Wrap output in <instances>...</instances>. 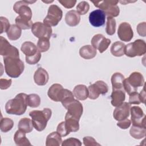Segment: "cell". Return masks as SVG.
Wrapping results in <instances>:
<instances>
[{
    "mask_svg": "<svg viewBox=\"0 0 146 146\" xmlns=\"http://www.w3.org/2000/svg\"><path fill=\"white\" fill-rule=\"evenodd\" d=\"M3 62L5 72L11 78H18L24 71V63L18 58L3 57Z\"/></svg>",
    "mask_w": 146,
    "mask_h": 146,
    "instance_id": "obj_3",
    "label": "cell"
},
{
    "mask_svg": "<svg viewBox=\"0 0 146 146\" xmlns=\"http://www.w3.org/2000/svg\"><path fill=\"white\" fill-rule=\"evenodd\" d=\"M14 140L16 145L19 146L31 145L29 139L26 136V133L21 130H17L14 136Z\"/></svg>",
    "mask_w": 146,
    "mask_h": 146,
    "instance_id": "obj_25",
    "label": "cell"
},
{
    "mask_svg": "<svg viewBox=\"0 0 146 146\" xmlns=\"http://www.w3.org/2000/svg\"><path fill=\"white\" fill-rule=\"evenodd\" d=\"M80 21V16L75 10H71L67 12L65 15V22L70 26H77Z\"/></svg>",
    "mask_w": 146,
    "mask_h": 146,
    "instance_id": "obj_21",
    "label": "cell"
},
{
    "mask_svg": "<svg viewBox=\"0 0 146 146\" xmlns=\"http://www.w3.org/2000/svg\"><path fill=\"white\" fill-rule=\"evenodd\" d=\"M65 108L67 110L68 113L78 119H80L83 114V106L79 100L76 99L70 103Z\"/></svg>",
    "mask_w": 146,
    "mask_h": 146,
    "instance_id": "obj_15",
    "label": "cell"
},
{
    "mask_svg": "<svg viewBox=\"0 0 146 146\" xmlns=\"http://www.w3.org/2000/svg\"><path fill=\"white\" fill-rule=\"evenodd\" d=\"M15 22L16 25L22 30L31 29V27L33 25L31 19L20 15H18L16 17Z\"/></svg>",
    "mask_w": 146,
    "mask_h": 146,
    "instance_id": "obj_28",
    "label": "cell"
},
{
    "mask_svg": "<svg viewBox=\"0 0 146 146\" xmlns=\"http://www.w3.org/2000/svg\"><path fill=\"white\" fill-rule=\"evenodd\" d=\"M124 79V76L121 73H114L112 75L111 79L112 85V89H124L123 83Z\"/></svg>",
    "mask_w": 146,
    "mask_h": 146,
    "instance_id": "obj_29",
    "label": "cell"
},
{
    "mask_svg": "<svg viewBox=\"0 0 146 146\" xmlns=\"http://www.w3.org/2000/svg\"><path fill=\"white\" fill-rule=\"evenodd\" d=\"M21 50L26 55V58H30L34 56L39 51L37 46L34 43L30 41H26L23 43Z\"/></svg>",
    "mask_w": 146,
    "mask_h": 146,
    "instance_id": "obj_19",
    "label": "cell"
},
{
    "mask_svg": "<svg viewBox=\"0 0 146 146\" xmlns=\"http://www.w3.org/2000/svg\"><path fill=\"white\" fill-rule=\"evenodd\" d=\"M74 95L73 93L67 89H63L61 96L60 102L63 106L66 108V106L74 100Z\"/></svg>",
    "mask_w": 146,
    "mask_h": 146,
    "instance_id": "obj_33",
    "label": "cell"
},
{
    "mask_svg": "<svg viewBox=\"0 0 146 146\" xmlns=\"http://www.w3.org/2000/svg\"><path fill=\"white\" fill-rule=\"evenodd\" d=\"M12 80L11 79H0V88L1 90H6L9 88L11 84Z\"/></svg>",
    "mask_w": 146,
    "mask_h": 146,
    "instance_id": "obj_51",
    "label": "cell"
},
{
    "mask_svg": "<svg viewBox=\"0 0 146 146\" xmlns=\"http://www.w3.org/2000/svg\"><path fill=\"white\" fill-rule=\"evenodd\" d=\"M107 23L106 27V33L109 35H112L116 31V21L112 17H107Z\"/></svg>",
    "mask_w": 146,
    "mask_h": 146,
    "instance_id": "obj_36",
    "label": "cell"
},
{
    "mask_svg": "<svg viewBox=\"0 0 146 146\" xmlns=\"http://www.w3.org/2000/svg\"><path fill=\"white\" fill-rule=\"evenodd\" d=\"M141 103L139 94L136 91L131 93L129 97V103L130 104H139Z\"/></svg>",
    "mask_w": 146,
    "mask_h": 146,
    "instance_id": "obj_43",
    "label": "cell"
},
{
    "mask_svg": "<svg viewBox=\"0 0 146 146\" xmlns=\"http://www.w3.org/2000/svg\"><path fill=\"white\" fill-rule=\"evenodd\" d=\"M125 44L121 42H114L110 48L111 54L117 57L121 56L125 54Z\"/></svg>",
    "mask_w": 146,
    "mask_h": 146,
    "instance_id": "obj_27",
    "label": "cell"
},
{
    "mask_svg": "<svg viewBox=\"0 0 146 146\" xmlns=\"http://www.w3.org/2000/svg\"><path fill=\"white\" fill-rule=\"evenodd\" d=\"M130 135L136 139H141L145 136L146 128L132 125L129 130Z\"/></svg>",
    "mask_w": 146,
    "mask_h": 146,
    "instance_id": "obj_32",
    "label": "cell"
},
{
    "mask_svg": "<svg viewBox=\"0 0 146 146\" xmlns=\"http://www.w3.org/2000/svg\"><path fill=\"white\" fill-rule=\"evenodd\" d=\"M0 54L3 57L19 58V52L17 48L12 46L4 37L0 36Z\"/></svg>",
    "mask_w": 146,
    "mask_h": 146,
    "instance_id": "obj_8",
    "label": "cell"
},
{
    "mask_svg": "<svg viewBox=\"0 0 146 146\" xmlns=\"http://www.w3.org/2000/svg\"><path fill=\"white\" fill-rule=\"evenodd\" d=\"M128 83L134 88L141 87L144 84V79L143 75L139 72H133L127 78Z\"/></svg>",
    "mask_w": 146,
    "mask_h": 146,
    "instance_id": "obj_20",
    "label": "cell"
},
{
    "mask_svg": "<svg viewBox=\"0 0 146 146\" xmlns=\"http://www.w3.org/2000/svg\"><path fill=\"white\" fill-rule=\"evenodd\" d=\"M62 136L57 132H52L47 136L46 145L59 146L62 145Z\"/></svg>",
    "mask_w": 146,
    "mask_h": 146,
    "instance_id": "obj_26",
    "label": "cell"
},
{
    "mask_svg": "<svg viewBox=\"0 0 146 146\" xmlns=\"http://www.w3.org/2000/svg\"><path fill=\"white\" fill-rule=\"evenodd\" d=\"M111 42V41L110 39L106 38L100 34L95 35L91 41L92 46L96 50L98 49L100 53H103L108 48Z\"/></svg>",
    "mask_w": 146,
    "mask_h": 146,
    "instance_id": "obj_11",
    "label": "cell"
},
{
    "mask_svg": "<svg viewBox=\"0 0 146 146\" xmlns=\"http://www.w3.org/2000/svg\"><path fill=\"white\" fill-rule=\"evenodd\" d=\"M80 119H76L67 112L65 115V124L68 130L71 132H77L79 129V121Z\"/></svg>",
    "mask_w": 146,
    "mask_h": 146,
    "instance_id": "obj_22",
    "label": "cell"
},
{
    "mask_svg": "<svg viewBox=\"0 0 146 146\" xmlns=\"http://www.w3.org/2000/svg\"><path fill=\"white\" fill-rule=\"evenodd\" d=\"M58 2L65 8L67 9H71L75 5L76 3V1L75 0H63V1H60L58 0Z\"/></svg>",
    "mask_w": 146,
    "mask_h": 146,
    "instance_id": "obj_50",
    "label": "cell"
},
{
    "mask_svg": "<svg viewBox=\"0 0 146 146\" xmlns=\"http://www.w3.org/2000/svg\"><path fill=\"white\" fill-rule=\"evenodd\" d=\"M140 96V99H141V101L142 103L145 104V92L144 91V87L143 88L142 91L140 92V93L139 94Z\"/></svg>",
    "mask_w": 146,
    "mask_h": 146,
    "instance_id": "obj_52",
    "label": "cell"
},
{
    "mask_svg": "<svg viewBox=\"0 0 146 146\" xmlns=\"http://www.w3.org/2000/svg\"><path fill=\"white\" fill-rule=\"evenodd\" d=\"M131 120H129L128 119L126 118L124 120L118 121V122L117 123V125L121 129H125L129 127V126L131 125Z\"/></svg>",
    "mask_w": 146,
    "mask_h": 146,
    "instance_id": "obj_49",
    "label": "cell"
},
{
    "mask_svg": "<svg viewBox=\"0 0 146 146\" xmlns=\"http://www.w3.org/2000/svg\"><path fill=\"white\" fill-rule=\"evenodd\" d=\"M88 97L90 99H96L100 94H106L108 91V85L102 80H98L88 87Z\"/></svg>",
    "mask_w": 146,
    "mask_h": 146,
    "instance_id": "obj_6",
    "label": "cell"
},
{
    "mask_svg": "<svg viewBox=\"0 0 146 146\" xmlns=\"http://www.w3.org/2000/svg\"><path fill=\"white\" fill-rule=\"evenodd\" d=\"M27 106L32 108H36L40 104V98L39 96L35 94H31L27 96Z\"/></svg>",
    "mask_w": 146,
    "mask_h": 146,
    "instance_id": "obj_35",
    "label": "cell"
},
{
    "mask_svg": "<svg viewBox=\"0 0 146 146\" xmlns=\"http://www.w3.org/2000/svg\"><path fill=\"white\" fill-rule=\"evenodd\" d=\"M117 35L122 41H130L133 36V32L131 25L127 22L121 23L118 27Z\"/></svg>",
    "mask_w": 146,
    "mask_h": 146,
    "instance_id": "obj_12",
    "label": "cell"
},
{
    "mask_svg": "<svg viewBox=\"0 0 146 146\" xmlns=\"http://www.w3.org/2000/svg\"><path fill=\"white\" fill-rule=\"evenodd\" d=\"M27 95L25 93H19L14 98L8 100L5 104L6 113L15 115H23L27 106Z\"/></svg>",
    "mask_w": 146,
    "mask_h": 146,
    "instance_id": "obj_1",
    "label": "cell"
},
{
    "mask_svg": "<svg viewBox=\"0 0 146 146\" xmlns=\"http://www.w3.org/2000/svg\"><path fill=\"white\" fill-rule=\"evenodd\" d=\"M8 38L11 40H16L21 36L22 29L17 25H11L6 32Z\"/></svg>",
    "mask_w": 146,
    "mask_h": 146,
    "instance_id": "obj_31",
    "label": "cell"
},
{
    "mask_svg": "<svg viewBox=\"0 0 146 146\" xmlns=\"http://www.w3.org/2000/svg\"><path fill=\"white\" fill-rule=\"evenodd\" d=\"M18 129L25 133H30L33 130V125L31 120L27 117L21 119L18 124Z\"/></svg>",
    "mask_w": 146,
    "mask_h": 146,
    "instance_id": "obj_30",
    "label": "cell"
},
{
    "mask_svg": "<svg viewBox=\"0 0 146 146\" xmlns=\"http://www.w3.org/2000/svg\"><path fill=\"white\" fill-rule=\"evenodd\" d=\"M96 50L91 45H85L79 50L80 56L85 59H91L96 55Z\"/></svg>",
    "mask_w": 146,
    "mask_h": 146,
    "instance_id": "obj_24",
    "label": "cell"
},
{
    "mask_svg": "<svg viewBox=\"0 0 146 146\" xmlns=\"http://www.w3.org/2000/svg\"><path fill=\"white\" fill-rule=\"evenodd\" d=\"M74 96L79 100H84L88 97V88L83 84L76 86L73 90Z\"/></svg>",
    "mask_w": 146,
    "mask_h": 146,
    "instance_id": "obj_23",
    "label": "cell"
},
{
    "mask_svg": "<svg viewBox=\"0 0 146 146\" xmlns=\"http://www.w3.org/2000/svg\"><path fill=\"white\" fill-rule=\"evenodd\" d=\"M63 86L58 83L53 84L48 89V96L54 102H60L61 96L63 90Z\"/></svg>",
    "mask_w": 146,
    "mask_h": 146,
    "instance_id": "obj_17",
    "label": "cell"
},
{
    "mask_svg": "<svg viewBox=\"0 0 146 146\" xmlns=\"http://www.w3.org/2000/svg\"><path fill=\"white\" fill-rule=\"evenodd\" d=\"M117 3L111 5L107 10L104 11L106 15L110 17H116L119 15L120 9L119 6L117 5Z\"/></svg>",
    "mask_w": 146,
    "mask_h": 146,
    "instance_id": "obj_39",
    "label": "cell"
},
{
    "mask_svg": "<svg viewBox=\"0 0 146 146\" xmlns=\"http://www.w3.org/2000/svg\"><path fill=\"white\" fill-rule=\"evenodd\" d=\"M56 132L62 137L66 136L70 133V132L68 130L66 126L65 121H62L58 125V127L56 128Z\"/></svg>",
    "mask_w": 146,
    "mask_h": 146,
    "instance_id": "obj_42",
    "label": "cell"
},
{
    "mask_svg": "<svg viewBox=\"0 0 146 146\" xmlns=\"http://www.w3.org/2000/svg\"><path fill=\"white\" fill-rule=\"evenodd\" d=\"M123 88L124 90L125 91L127 92V93L129 95H130L131 93L133 92H136L137 91V88H134L133 87H132L128 82L127 79H124V81H123Z\"/></svg>",
    "mask_w": 146,
    "mask_h": 146,
    "instance_id": "obj_47",
    "label": "cell"
},
{
    "mask_svg": "<svg viewBox=\"0 0 146 146\" xmlns=\"http://www.w3.org/2000/svg\"><path fill=\"white\" fill-rule=\"evenodd\" d=\"M145 27H146V23L145 22L140 23L137 25L136 30L137 33L139 34V35L141 36H145L146 35V32H145Z\"/></svg>",
    "mask_w": 146,
    "mask_h": 146,
    "instance_id": "obj_48",
    "label": "cell"
},
{
    "mask_svg": "<svg viewBox=\"0 0 146 146\" xmlns=\"http://www.w3.org/2000/svg\"><path fill=\"white\" fill-rule=\"evenodd\" d=\"M94 6L96 7L99 8L103 11L107 10L111 5L114 3H117L119 1H113V0H108V1H92Z\"/></svg>",
    "mask_w": 146,
    "mask_h": 146,
    "instance_id": "obj_37",
    "label": "cell"
},
{
    "mask_svg": "<svg viewBox=\"0 0 146 146\" xmlns=\"http://www.w3.org/2000/svg\"><path fill=\"white\" fill-rule=\"evenodd\" d=\"M37 48L40 52H44L48 50L50 43L49 39L47 38H40L39 39L37 42Z\"/></svg>",
    "mask_w": 146,
    "mask_h": 146,
    "instance_id": "obj_38",
    "label": "cell"
},
{
    "mask_svg": "<svg viewBox=\"0 0 146 146\" xmlns=\"http://www.w3.org/2000/svg\"><path fill=\"white\" fill-rule=\"evenodd\" d=\"M51 114V109L48 108H44L42 111L34 110L29 113L33 127L38 131H42L45 129Z\"/></svg>",
    "mask_w": 146,
    "mask_h": 146,
    "instance_id": "obj_2",
    "label": "cell"
},
{
    "mask_svg": "<svg viewBox=\"0 0 146 146\" xmlns=\"http://www.w3.org/2000/svg\"><path fill=\"white\" fill-rule=\"evenodd\" d=\"M131 122L133 125L145 128V115L143 110L139 106H133L130 108Z\"/></svg>",
    "mask_w": 146,
    "mask_h": 146,
    "instance_id": "obj_9",
    "label": "cell"
},
{
    "mask_svg": "<svg viewBox=\"0 0 146 146\" xmlns=\"http://www.w3.org/2000/svg\"><path fill=\"white\" fill-rule=\"evenodd\" d=\"M146 52V43L144 40L137 39L125 45V54L131 58L142 56Z\"/></svg>",
    "mask_w": 146,
    "mask_h": 146,
    "instance_id": "obj_4",
    "label": "cell"
},
{
    "mask_svg": "<svg viewBox=\"0 0 146 146\" xmlns=\"http://www.w3.org/2000/svg\"><path fill=\"white\" fill-rule=\"evenodd\" d=\"M35 1H19L15 3L13 6V10L14 11L19 14V15L29 18L31 19L32 18V11L30 7L28 6L30 3L35 2Z\"/></svg>",
    "mask_w": 146,
    "mask_h": 146,
    "instance_id": "obj_10",
    "label": "cell"
},
{
    "mask_svg": "<svg viewBox=\"0 0 146 146\" xmlns=\"http://www.w3.org/2000/svg\"><path fill=\"white\" fill-rule=\"evenodd\" d=\"M131 104L128 102H123L115 109L113 116L116 120L120 121L127 118L130 114Z\"/></svg>",
    "mask_w": 146,
    "mask_h": 146,
    "instance_id": "obj_14",
    "label": "cell"
},
{
    "mask_svg": "<svg viewBox=\"0 0 146 146\" xmlns=\"http://www.w3.org/2000/svg\"><path fill=\"white\" fill-rule=\"evenodd\" d=\"M48 79V74L44 68L39 67L35 71L34 75V80L37 85L44 86L47 83Z\"/></svg>",
    "mask_w": 146,
    "mask_h": 146,
    "instance_id": "obj_16",
    "label": "cell"
},
{
    "mask_svg": "<svg viewBox=\"0 0 146 146\" xmlns=\"http://www.w3.org/2000/svg\"><path fill=\"white\" fill-rule=\"evenodd\" d=\"M62 146H80L82 145L81 141L74 137H70L67 139L62 141Z\"/></svg>",
    "mask_w": 146,
    "mask_h": 146,
    "instance_id": "obj_41",
    "label": "cell"
},
{
    "mask_svg": "<svg viewBox=\"0 0 146 146\" xmlns=\"http://www.w3.org/2000/svg\"><path fill=\"white\" fill-rule=\"evenodd\" d=\"M1 22V34H2L4 32H7L10 27V24L9 20L3 17H0Z\"/></svg>",
    "mask_w": 146,
    "mask_h": 146,
    "instance_id": "obj_44",
    "label": "cell"
},
{
    "mask_svg": "<svg viewBox=\"0 0 146 146\" xmlns=\"http://www.w3.org/2000/svg\"><path fill=\"white\" fill-rule=\"evenodd\" d=\"M111 104L114 107L121 105L125 100V94L124 89H112L111 95Z\"/></svg>",
    "mask_w": 146,
    "mask_h": 146,
    "instance_id": "obj_18",
    "label": "cell"
},
{
    "mask_svg": "<svg viewBox=\"0 0 146 146\" xmlns=\"http://www.w3.org/2000/svg\"><path fill=\"white\" fill-rule=\"evenodd\" d=\"M41 58L40 52L39 51L35 55L30 58H26V62L29 64H35L40 60Z\"/></svg>",
    "mask_w": 146,
    "mask_h": 146,
    "instance_id": "obj_46",
    "label": "cell"
},
{
    "mask_svg": "<svg viewBox=\"0 0 146 146\" xmlns=\"http://www.w3.org/2000/svg\"><path fill=\"white\" fill-rule=\"evenodd\" d=\"M62 16L61 9L56 5H51L48 7L47 15L43 19V23L50 27L55 26L61 21Z\"/></svg>",
    "mask_w": 146,
    "mask_h": 146,
    "instance_id": "obj_5",
    "label": "cell"
},
{
    "mask_svg": "<svg viewBox=\"0 0 146 146\" xmlns=\"http://www.w3.org/2000/svg\"><path fill=\"white\" fill-rule=\"evenodd\" d=\"M106 21V14L104 11L97 9L92 11L89 15V21L90 24L96 27L102 26L104 25Z\"/></svg>",
    "mask_w": 146,
    "mask_h": 146,
    "instance_id": "obj_13",
    "label": "cell"
},
{
    "mask_svg": "<svg viewBox=\"0 0 146 146\" xmlns=\"http://www.w3.org/2000/svg\"><path fill=\"white\" fill-rule=\"evenodd\" d=\"M83 144L85 146H100V144L98 143L94 138L91 136H86L83 139Z\"/></svg>",
    "mask_w": 146,
    "mask_h": 146,
    "instance_id": "obj_45",
    "label": "cell"
},
{
    "mask_svg": "<svg viewBox=\"0 0 146 146\" xmlns=\"http://www.w3.org/2000/svg\"><path fill=\"white\" fill-rule=\"evenodd\" d=\"M14 126V121L10 118L4 117L1 119L0 129L3 132H7L10 131Z\"/></svg>",
    "mask_w": 146,
    "mask_h": 146,
    "instance_id": "obj_34",
    "label": "cell"
},
{
    "mask_svg": "<svg viewBox=\"0 0 146 146\" xmlns=\"http://www.w3.org/2000/svg\"><path fill=\"white\" fill-rule=\"evenodd\" d=\"M31 29L32 33L39 39H50L52 33L51 27H50L40 22L34 23Z\"/></svg>",
    "mask_w": 146,
    "mask_h": 146,
    "instance_id": "obj_7",
    "label": "cell"
},
{
    "mask_svg": "<svg viewBox=\"0 0 146 146\" xmlns=\"http://www.w3.org/2000/svg\"><path fill=\"white\" fill-rule=\"evenodd\" d=\"M90 9V5L86 1H82L76 6V11L79 15L86 14Z\"/></svg>",
    "mask_w": 146,
    "mask_h": 146,
    "instance_id": "obj_40",
    "label": "cell"
}]
</instances>
